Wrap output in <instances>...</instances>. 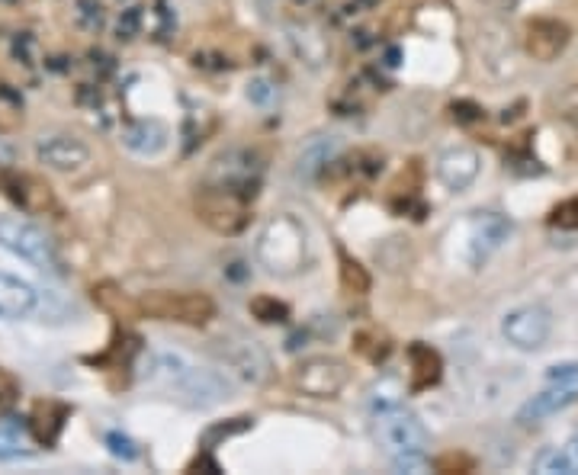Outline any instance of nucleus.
I'll list each match as a JSON object with an SVG mask.
<instances>
[{
	"instance_id": "1",
	"label": "nucleus",
	"mask_w": 578,
	"mask_h": 475,
	"mask_svg": "<svg viewBox=\"0 0 578 475\" xmlns=\"http://www.w3.org/2000/svg\"><path fill=\"white\" fill-rule=\"evenodd\" d=\"M145 382L187 408H212L232 395L228 376L219 370H206V366L193 363L184 354H174V350H158L148 357Z\"/></svg>"
},
{
	"instance_id": "2",
	"label": "nucleus",
	"mask_w": 578,
	"mask_h": 475,
	"mask_svg": "<svg viewBox=\"0 0 578 475\" xmlns=\"http://www.w3.org/2000/svg\"><path fill=\"white\" fill-rule=\"evenodd\" d=\"M376 440L389 456L392 469L424 472L428 469V431L424 424L399 405H389L376 415Z\"/></svg>"
},
{
	"instance_id": "3",
	"label": "nucleus",
	"mask_w": 578,
	"mask_h": 475,
	"mask_svg": "<svg viewBox=\"0 0 578 475\" xmlns=\"http://www.w3.org/2000/svg\"><path fill=\"white\" fill-rule=\"evenodd\" d=\"M254 254H257V264H261L270 277H296V273L306 267V257H309L306 225L296 216H289V212L273 216L261 228V235H257Z\"/></svg>"
},
{
	"instance_id": "4",
	"label": "nucleus",
	"mask_w": 578,
	"mask_h": 475,
	"mask_svg": "<svg viewBox=\"0 0 578 475\" xmlns=\"http://www.w3.org/2000/svg\"><path fill=\"white\" fill-rule=\"evenodd\" d=\"M514 232L511 219H505L501 212H473L469 219L450 228V257L460 260L463 267L479 270L489 264V257L498 254L508 244Z\"/></svg>"
},
{
	"instance_id": "5",
	"label": "nucleus",
	"mask_w": 578,
	"mask_h": 475,
	"mask_svg": "<svg viewBox=\"0 0 578 475\" xmlns=\"http://www.w3.org/2000/svg\"><path fill=\"white\" fill-rule=\"evenodd\" d=\"M248 203L251 196L235 193L228 187H216V183H206L200 193H196V212L200 219L219 235H238L241 228L248 225Z\"/></svg>"
},
{
	"instance_id": "6",
	"label": "nucleus",
	"mask_w": 578,
	"mask_h": 475,
	"mask_svg": "<svg viewBox=\"0 0 578 475\" xmlns=\"http://www.w3.org/2000/svg\"><path fill=\"white\" fill-rule=\"evenodd\" d=\"M347 379H351V370L338 357H309L296 363L293 373H289L293 389L309 398H338L347 386Z\"/></svg>"
},
{
	"instance_id": "7",
	"label": "nucleus",
	"mask_w": 578,
	"mask_h": 475,
	"mask_svg": "<svg viewBox=\"0 0 578 475\" xmlns=\"http://www.w3.org/2000/svg\"><path fill=\"white\" fill-rule=\"evenodd\" d=\"M0 244H4L10 254L23 257L26 264L42 267V270H55L52 238L33 222H26L20 216H0Z\"/></svg>"
},
{
	"instance_id": "8",
	"label": "nucleus",
	"mask_w": 578,
	"mask_h": 475,
	"mask_svg": "<svg viewBox=\"0 0 578 475\" xmlns=\"http://www.w3.org/2000/svg\"><path fill=\"white\" fill-rule=\"evenodd\" d=\"M553 334V312L543 302L517 305L501 318V337L517 350H540Z\"/></svg>"
},
{
	"instance_id": "9",
	"label": "nucleus",
	"mask_w": 578,
	"mask_h": 475,
	"mask_svg": "<svg viewBox=\"0 0 578 475\" xmlns=\"http://www.w3.org/2000/svg\"><path fill=\"white\" fill-rule=\"evenodd\" d=\"M142 309L158 321H177V325H209L216 318V302L206 293H151Z\"/></svg>"
},
{
	"instance_id": "10",
	"label": "nucleus",
	"mask_w": 578,
	"mask_h": 475,
	"mask_svg": "<svg viewBox=\"0 0 578 475\" xmlns=\"http://www.w3.org/2000/svg\"><path fill=\"white\" fill-rule=\"evenodd\" d=\"M206 183H216V187H228L254 199L257 183H261V164H254V155H248V151H228V155L212 161Z\"/></svg>"
},
{
	"instance_id": "11",
	"label": "nucleus",
	"mask_w": 578,
	"mask_h": 475,
	"mask_svg": "<svg viewBox=\"0 0 578 475\" xmlns=\"http://www.w3.org/2000/svg\"><path fill=\"white\" fill-rule=\"evenodd\" d=\"M437 180L444 183L450 193H463L469 190L482 174V155L469 145H453L447 151H440L437 164H434Z\"/></svg>"
},
{
	"instance_id": "12",
	"label": "nucleus",
	"mask_w": 578,
	"mask_h": 475,
	"mask_svg": "<svg viewBox=\"0 0 578 475\" xmlns=\"http://www.w3.org/2000/svg\"><path fill=\"white\" fill-rule=\"evenodd\" d=\"M36 158L49 167V171L71 174V171H81L90 161V148L71 132H49L36 142Z\"/></svg>"
},
{
	"instance_id": "13",
	"label": "nucleus",
	"mask_w": 578,
	"mask_h": 475,
	"mask_svg": "<svg viewBox=\"0 0 578 475\" xmlns=\"http://www.w3.org/2000/svg\"><path fill=\"white\" fill-rule=\"evenodd\" d=\"M569 39H572V33L566 23L540 17L534 23H527V29H524V52L534 61H540V65H550V61H556L569 49Z\"/></svg>"
},
{
	"instance_id": "14",
	"label": "nucleus",
	"mask_w": 578,
	"mask_h": 475,
	"mask_svg": "<svg viewBox=\"0 0 578 475\" xmlns=\"http://www.w3.org/2000/svg\"><path fill=\"white\" fill-rule=\"evenodd\" d=\"M572 402H578V386H569V382H550V389H543L540 395H534L530 402L521 405L517 424H537L550 415H559V411L569 408Z\"/></svg>"
},
{
	"instance_id": "15",
	"label": "nucleus",
	"mask_w": 578,
	"mask_h": 475,
	"mask_svg": "<svg viewBox=\"0 0 578 475\" xmlns=\"http://www.w3.org/2000/svg\"><path fill=\"white\" fill-rule=\"evenodd\" d=\"M36 309H39L36 286L13 277V273H0V318L17 321V318H29Z\"/></svg>"
},
{
	"instance_id": "16",
	"label": "nucleus",
	"mask_w": 578,
	"mask_h": 475,
	"mask_svg": "<svg viewBox=\"0 0 578 475\" xmlns=\"http://www.w3.org/2000/svg\"><path fill=\"white\" fill-rule=\"evenodd\" d=\"M222 360L232 366L235 373H241L245 379L251 382H261L267 376V357H264V350L251 344V341H222Z\"/></svg>"
},
{
	"instance_id": "17",
	"label": "nucleus",
	"mask_w": 578,
	"mask_h": 475,
	"mask_svg": "<svg viewBox=\"0 0 578 475\" xmlns=\"http://www.w3.org/2000/svg\"><path fill=\"white\" fill-rule=\"evenodd\" d=\"M534 469L543 475H578V434H572L562 447H546L534 459Z\"/></svg>"
},
{
	"instance_id": "18",
	"label": "nucleus",
	"mask_w": 578,
	"mask_h": 475,
	"mask_svg": "<svg viewBox=\"0 0 578 475\" xmlns=\"http://www.w3.org/2000/svg\"><path fill=\"white\" fill-rule=\"evenodd\" d=\"M126 148L135 151V155H158V151L167 148V129L161 126V122H139V126H132L126 132Z\"/></svg>"
},
{
	"instance_id": "19",
	"label": "nucleus",
	"mask_w": 578,
	"mask_h": 475,
	"mask_svg": "<svg viewBox=\"0 0 578 475\" xmlns=\"http://www.w3.org/2000/svg\"><path fill=\"white\" fill-rule=\"evenodd\" d=\"M408 360H412V389H428L440 379V357L437 350L412 344L408 347Z\"/></svg>"
},
{
	"instance_id": "20",
	"label": "nucleus",
	"mask_w": 578,
	"mask_h": 475,
	"mask_svg": "<svg viewBox=\"0 0 578 475\" xmlns=\"http://www.w3.org/2000/svg\"><path fill=\"white\" fill-rule=\"evenodd\" d=\"M334 148H338V139H334V135H328V139H315L306 151H302L299 174L312 177L315 171H322V167L334 158Z\"/></svg>"
},
{
	"instance_id": "21",
	"label": "nucleus",
	"mask_w": 578,
	"mask_h": 475,
	"mask_svg": "<svg viewBox=\"0 0 578 475\" xmlns=\"http://www.w3.org/2000/svg\"><path fill=\"white\" fill-rule=\"evenodd\" d=\"M29 450V437L20 431V427H10V424H0V459H17L26 456Z\"/></svg>"
},
{
	"instance_id": "22",
	"label": "nucleus",
	"mask_w": 578,
	"mask_h": 475,
	"mask_svg": "<svg viewBox=\"0 0 578 475\" xmlns=\"http://www.w3.org/2000/svg\"><path fill=\"white\" fill-rule=\"evenodd\" d=\"M341 280H344V286L351 289V293H367L370 289V277H367V270H363L357 260H351L347 254H341Z\"/></svg>"
},
{
	"instance_id": "23",
	"label": "nucleus",
	"mask_w": 578,
	"mask_h": 475,
	"mask_svg": "<svg viewBox=\"0 0 578 475\" xmlns=\"http://www.w3.org/2000/svg\"><path fill=\"white\" fill-rule=\"evenodd\" d=\"M559 113H562V119H566L569 126L578 132V87L566 90V94L559 97Z\"/></svg>"
},
{
	"instance_id": "24",
	"label": "nucleus",
	"mask_w": 578,
	"mask_h": 475,
	"mask_svg": "<svg viewBox=\"0 0 578 475\" xmlns=\"http://www.w3.org/2000/svg\"><path fill=\"white\" fill-rule=\"evenodd\" d=\"M251 309H254V315L261 318V321H283V315H286L283 305L273 302V299H257Z\"/></svg>"
},
{
	"instance_id": "25",
	"label": "nucleus",
	"mask_w": 578,
	"mask_h": 475,
	"mask_svg": "<svg viewBox=\"0 0 578 475\" xmlns=\"http://www.w3.org/2000/svg\"><path fill=\"white\" fill-rule=\"evenodd\" d=\"M550 222H556V225H578V199H569V203L556 206Z\"/></svg>"
},
{
	"instance_id": "26",
	"label": "nucleus",
	"mask_w": 578,
	"mask_h": 475,
	"mask_svg": "<svg viewBox=\"0 0 578 475\" xmlns=\"http://www.w3.org/2000/svg\"><path fill=\"white\" fill-rule=\"evenodd\" d=\"M550 382H569V386H578V363H562L550 370Z\"/></svg>"
},
{
	"instance_id": "27",
	"label": "nucleus",
	"mask_w": 578,
	"mask_h": 475,
	"mask_svg": "<svg viewBox=\"0 0 578 475\" xmlns=\"http://www.w3.org/2000/svg\"><path fill=\"white\" fill-rule=\"evenodd\" d=\"M479 4L492 7V10H501V13H508V10H517V7H521L524 0H479Z\"/></svg>"
}]
</instances>
